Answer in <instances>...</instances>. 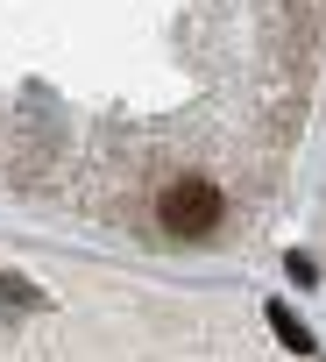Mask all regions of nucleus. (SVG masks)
<instances>
[{"label":"nucleus","mask_w":326,"mask_h":362,"mask_svg":"<svg viewBox=\"0 0 326 362\" xmlns=\"http://www.w3.org/2000/svg\"><path fill=\"white\" fill-rule=\"evenodd\" d=\"M163 228H171V235H213L220 228V192L206 185V177H185V185H171V192H163Z\"/></svg>","instance_id":"f257e3e1"},{"label":"nucleus","mask_w":326,"mask_h":362,"mask_svg":"<svg viewBox=\"0 0 326 362\" xmlns=\"http://www.w3.org/2000/svg\"><path fill=\"white\" fill-rule=\"evenodd\" d=\"M270 327H277V341H284V348H298V355H312V334H305V320H298L291 305H270Z\"/></svg>","instance_id":"f03ea898"},{"label":"nucleus","mask_w":326,"mask_h":362,"mask_svg":"<svg viewBox=\"0 0 326 362\" xmlns=\"http://www.w3.org/2000/svg\"><path fill=\"white\" fill-rule=\"evenodd\" d=\"M284 270H291V284H312V277H319V263H312L305 249H291V256H284Z\"/></svg>","instance_id":"7ed1b4c3"}]
</instances>
